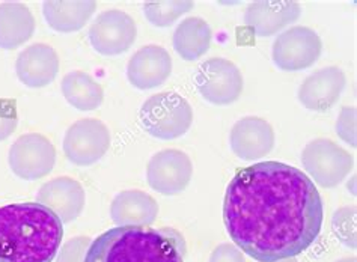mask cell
Wrapping results in <instances>:
<instances>
[{
    "label": "cell",
    "mask_w": 357,
    "mask_h": 262,
    "mask_svg": "<svg viewBox=\"0 0 357 262\" xmlns=\"http://www.w3.org/2000/svg\"><path fill=\"white\" fill-rule=\"evenodd\" d=\"M323 199L294 166L262 162L232 178L223 202L225 226L236 246L259 262L296 258L321 232Z\"/></svg>",
    "instance_id": "obj_1"
},
{
    "label": "cell",
    "mask_w": 357,
    "mask_h": 262,
    "mask_svg": "<svg viewBox=\"0 0 357 262\" xmlns=\"http://www.w3.org/2000/svg\"><path fill=\"white\" fill-rule=\"evenodd\" d=\"M63 223L38 202L0 207V262H52Z\"/></svg>",
    "instance_id": "obj_2"
},
{
    "label": "cell",
    "mask_w": 357,
    "mask_h": 262,
    "mask_svg": "<svg viewBox=\"0 0 357 262\" xmlns=\"http://www.w3.org/2000/svg\"><path fill=\"white\" fill-rule=\"evenodd\" d=\"M183 256L162 231L116 226L92 240L83 262H184Z\"/></svg>",
    "instance_id": "obj_3"
},
{
    "label": "cell",
    "mask_w": 357,
    "mask_h": 262,
    "mask_svg": "<svg viewBox=\"0 0 357 262\" xmlns=\"http://www.w3.org/2000/svg\"><path fill=\"white\" fill-rule=\"evenodd\" d=\"M140 121L146 133L162 140H172L190 130L193 109L180 93L160 92L140 107Z\"/></svg>",
    "instance_id": "obj_4"
},
{
    "label": "cell",
    "mask_w": 357,
    "mask_h": 262,
    "mask_svg": "<svg viewBox=\"0 0 357 262\" xmlns=\"http://www.w3.org/2000/svg\"><path fill=\"white\" fill-rule=\"evenodd\" d=\"M302 166L318 185L333 189L351 172L353 157L331 139H314L303 148Z\"/></svg>",
    "instance_id": "obj_5"
},
{
    "label": "cell",
    "mask_w": 357,
    "mask_h": 262,
    "mask_svg": "<svg viewBox=\"0 0 357 262\" xmlns=\"http://www.w3.org/2000/svg\"><path fill=\"white\" fill-rule=\"evenodd\" d=\"M323 43L318 33L306 26H294L278 35L271 49V58L282 71L306 70L319 59Z\"/></svg>",
    "instance_id": "obj_6"
},
{
    "label": "cell",
    "mask_w": 357,
    "mask_h": 262,
    "mask_svg": "<svg viewBox=\"0 0 357 262\" xmlns=\"http://www.w3.org/2000/svg\"><path fill=\"white\" fill-rule=\"evenodd\" d=\"M196 88L211 105L228 106L237 101L243 92L241 71L228 59L211 58L198 68Z\"/></svg>",
    "instance_id": "obj_7"
},
{
    "label": "cell",
    "mask_w": 357,
    "mask_h": 262,
    "mask_svg": "<svg viewBox=\"0 0 357 262\" xmlns=\"http://www.w3.org/2000/svg\"><path fill=\"white\" fill-rule=\"evenodd\" d=\"M8 162L11 171L18 178L35 181L53 171L56 149L50 140L43 134H23L9 148Z\"/></svg>",
    "instance_id": "obj_8"
},
{
    "label": "cell",
    "mask_w": 357,
    "mask_h": 262,
    "mask_svg": "<svg viewBox=\"0 0 357 262\" xmlns=\"http://www.w3.org/2000/svg\"><path fill=\"white\" fill-rule=\"evenodd\" d=\"M110 146V131L96 118H84L74 123L65 133L63 153L76 166H91L105 157Z\"/></svg>",
    "instance_id": "obj_9"
},
{
    "label": "cell",
    "mask_w": 357,
    "mask_h": 262,
    "mask_svg": "<svg viewBox=\"0 0 357 262\" xmlns=\"http://www.w3.org/2000/svg\"><path fill=\"white\" fill-rule=\"evenodd\" d=\"M193 176L190 157L180 149H163L151 157L146 166V181L153 190L175 196L185 190Z\"/></svg>",
    "instance_id": "obj_10"
},
{
    "label": "cell",
    "mask_w": 357,
    "mask_h": 262,
    "mask_svg": "<svg viewBox=\"0 0 357 262\" xmlns=\"http://www.w3.org/2000/svg\"><path fill=\"white\" fill-rule=\"evenodd\" d=\"M137 27L133 17L121 9L102 11L89 29V41L100 54L116 56L135 44Z\"/></svg>",
    "instance_id": "obj_11"
},
{
    "label": "cell",
    "mask_w": 357,
    "mask_h": 262,
    "mask_svg": "<svg viewBox=\"0 0 357 262\" xmlns=\"http://www.w3.org/2000/svg\"><path fill=\"white\" fill-rule=\"evenodd\" d=\"M275 130L266 119L246 116L238 119L229 133V146L241 160L255 162L270 154L275 146Z\"/></svg>",
    "instance_id": "obj_12"
},
{
    "label": "cell",
    "mask_w": 357,
    "mask_h": 262,
    "mask_svg": "<svg viewBox=\"0 0 357 262\" xmlns=\"http://www.w3.org/2000/svg\"><path fill=\"white\" fill-rule=\"evenodd\" d=\"M35 202L49 208L65 224L80 216L86 203V193L79 181L70 176H58L41 185Z\"/></svg>",
    "instance_id": "obj_13"
},
{
    "label": "cell",
    "mask_w": 357,
    "mask_h": 262,
    "mask_svg": "<svg viewBox=\"0 0 357 262\" xmlns=\"http://www.w3.org/2000/svg\"><path fill=\"white\" fill-rule=\"evenodd\" d=\"M300 14H302V6L293 0H259L246 8L244 24L253 35L266 38L297 22Z\"/></svg>",
    "instance_id": "obj_14"
},
{
    "label": "cell",
    "mask_w": 357,
    "mask_h": 262,
    "mask_svg": "<svg viewBox=\"0 0 357 262\" xmlns=\"http://www.w3.org/2000/svg\"><path fill=\"white\" fill-rule=\"evenodd\" d=\"M172 72V58L166 49L149 44L139 49L127 63V77L137 89L162 86Z\"/></svg>",
    "instance_id": "obj_15"
},
{
    "label": "cell",
    "mask_w": 357,
    "mask_h": 262,
    "mask_svg": "<svg viewBox=\"0 0 357 262\" xmlns=\"http://www.w3.org/2000/svg\"><path fill=\"white\" fill-rule=\"evenodd\" d=\"M347 85L345 74L337 67L321 68L307 76L298 88V101L309 110H331Z\"/></svg>",
    "instance_id": "obj_16"
},
{
    "label": "cell",
    "mask_w": 357,
    "mask_h": 262,
    "mask_svg": "<svg viewBox=\"0 0 357 262\" xmlns=\"http://www.w3.org/2000/svg\"><path fill=\"white\" fill-rule=\"evenodd\" d=\"M15 72L26 86H47L58 76L59 56L49 44H32L18 54Z\"/></svg>",
    "instance_id": "obj_17"
},
{
    "label": "cell",
    "mask_w": 357,
    "mask_h": 262,
    "mask_svg": "<svg viewBox=\"0 0 357 262\" xmlns=\"http://www.w3.org/2000/svg\"><path fill=\"white\" fill-rule=\"evenodd\" d=\"M158 203L142 190H124L110 203V217L116 226L149 228L157 220Z\"/></svg>",
    "instance_id": "obj_18"
},
{
    "label": "cell",
    "mask_w": 357,
    "mask_h": 262,
    "mask_svg": "<svg viewBox=\"0 0 357 262\" xmlns=\"http://www.w3.org/2000/svg\"><path fill=\"white\" fill-rule=\"evenodd\" d=\"M35 18L20 2L0 3V49L14 50L32 38Z\"/></svg>",
    "instance_id": "obj_19"
},
{
    "label": "cell",
    "mask_w": 357,
    "mask_h": 262,
    "mask_svg": "<svg viewBox=\"0 0 357 262\" xmlns=\"http://www.w3.org/2000/svg\"><path fill=\"white\" fill-rule=\"evenodd\" d=\"M213 31L201 17H189L176 26L172 44L184 61H198L210 50Z\"/></svg>",
    "instance_id": "obj_20"
},
{
    "label": "cell",
    "mask_w": 357,
    "mask_h": 262,
    "mask_svg": "<svg viewBox=\"0 0 357 262\" xmlns=\"http://www.w3.org/2000/svg\"><path fill=\"white\" fill-rule=\"evenodd\" d=\"M97 9V3L91 0L79 2H44L43 14L52 29L61 33H70L84 27Z\"/></svg>",
    "instance_id": "obj_21"
},
{
    "label": "cell",
    "mask_w": 357,
    "mask_h": 262,
    "mask_svg": "<svg viewBox=\"0 0 357 262\" xmlns=\"http://www.w3.org/2000/svg\"><path fill=\"white\" fill-rule=\"evenodd\" d=\"M61 89L65 100L73 107L83 111L98 109L105 100V91L100 83L84 71H71L65 74Z\"/></svg>",
    "instance_id": "obj_22"
},
{
    "label": "cell",
    "mask_w": 357,
    "mask_h": 262,
    "mask_svg": "<svg viewBox=\"0 0 357 262\" xmlns=\"http://www.w3.org/2000/svg\"><path fill=\"white\" fill-rule=\"evenodd\" d=\"M193 2L185 0H169V2H146L144 13L148 22L157 27L172 26L178 18L193 9Z\"/></svg>",
    "instance_id": "obj_23"
},
{
    "label": "cell",
    "mask_w": 357,
    "mask_h": 262,
    "mask_svg": "<svg viewBox=\"0 0 357 262\" xmlns=\"http://www.w3.org/2000/svg\"><path fill=\"white\" fill-rule=\"evenodd\" d=\"M332 231L342 245L356 249V207H341L332 217Z\"/></svg>",
    "instance_id": "obj_24"
},
{
    "label": "cell",
    "mask_w": 357,
    "mask_h": 262,
    "mask_svg": "<svg viewBox=\"0 0 357 262\" xmlns=\"http://www.w3.org/2000/svg\"><path fill=\"white\" fill-rule=\"evenodd\" d=\"M91 245L92 240L89 237H77L70 240L61 249L58 262H83Z\"/></svg>",
    "instance_id": "obj_25"
},
{
    "label": "cell",
    "mask_w": 357,
    "mask_h": 262,
    "mask_svg": "<svg viewBox=\"0 0 357 262\" xmlns=\"http://www.w3.org/2000/svg\"><path fill=\"white\" fill-rule=\"evenodd\" d=\"M17 124L18 115L15 101L0 98V142L14 133Z\"/></svg>",
    "instance_id": "obj_26"
},
{
    "label": "cell",
    "mask_w": 357,
    "mask_h": 262,
    "mask_svg": "<svg viewBox=\"0 0 357 262\" xmlns=\"http://www.w3.org/2000/svg\"><path fill=\"white\" fill-rule=\"evenodd\" d=\"M336 133L345 144L356 148V107H344L337 118Z\"/></svg>",
    "instance_id": "obj_27"
},
{
    "label": "cell",
    "mask_w": 357,
    "mask_h": 262,
    "mask_svg": "<svg viewBox=\"0 0 357 262\" xmlns=\"http://www.w3.org/2000/svg\"><path fill=\"white\" fill-rule=\"evenodd\" d=\"M208 262H246L243 252L231 242H222L211 252Z\"/></svg>",
    "instance_id": "obj_28"
},
{
    "label": "cell",
    "mask_w": 357,
    "mask_h": 262,
    "mask_svg": "<svg viewBox=\"0 0 357 262\" xmlns=\"http://www.w3.org/2000/svg\"><path fill=\"white\" fill-rule=\"evenodd\" d=\"M336 262H356V258L354 256H351V258H342V259L336 261Z\"/></svg>",
    "instance_id": "obj_29"
},
{
    "label": "cell",
    "mask_w": 357,
    "mask_h": 262,
    "mask_svg": "<svg viewBox=\"0 0 357 262\" xmlns=\"http://www.w3.org/2000/svg\"><path fill=\"white\" fill-rule=\"evenodd\" d=\"M276 262H298L296 258H287V259H280V261H276Z\"/></svg>",
    "instance_id": "obj_30"
}]
</instances>
